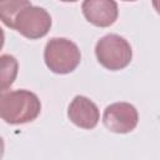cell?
<instances>
[{"mask_svg":"<svg viewBox=\"0 0 160 160\" xmlns=\"http://www.w3.org/2000/svg\"><path fill=\"white\" fill-rule=\"evenodd\" d=\"M41 110L39 98L30 90H12L2 92L0 98V116L11 125L35 120Z\"/></svg>","mask_w":160,"mask_h":160,"instance_id":"6da1fadb","label":"cell"},{"mask_svg":"<svg viewBox=\"0 0 160 160\" xmlns=\"http://www.w3.org/2000/svg\"><path fill=\"white\" fill-rule=\"evenodd\" d=\"M151 2H152L154 9L156 10V12L160 15V0H151Z\"/></svg>","mask_w":160,"mask_h":160,"instance_id":"30bf717a","label":"cell"},{"mask_svg":"<svg viewBox=\"0 0 160 160\" xmlns=\"http://www.w3.org/2000/svg\"><path fill=\"white\" fill-rule=\"evenodd\" d=\"M98 61L108 70L116 71L126 68L132 58V50L126 39L116 34H109L98 40L95 45Z\"/></svg>","mask_w":160,"mask_h":160,"instance_id":"3957f363","label":"cell"},{"mask_svg":"<svg viewBox=\"0 0 160 160\" xmlns=\"http://www.w3.org/2000/svg\"><path fill=\"white\" fill-rule=\"evenodd\" d=\"M30 0H0V18L4 25L8 28L14 26V21L16 15L30 6Z\"/></svg>","mask_w":160,"mask_h":160,"instance_id":"ba28073f","label":"cell"},{"mask_svg":"<svg viewBox=\"0 0 160 160\" xmlns=\"http://www.w3.org/2000/svg\"><path fill=\"white\" fill-rule=\"evenodd\" d=\"M104 125L112 132L126 134L132 131L139 121V114L134 105L129 102H114L104 110Z\"/></svg>","mask_w":160,"mask_h":160,"instance_id":"5b68a950","label":"cell"},{"mask_svg":"<svg viewBox=\"0 0 160 160\" xmlns=\"http://www.w3.org/2000/svg\"><path fill=\"white\" fill-rule=\"evenodd\" d=\"M68 116L72 124L81 129H94L100 120V111L89 98L78 95L68 108Z\"/></svg>","mask_w":160,"mask_h":160,"instance_id":"52a82bcc","label":"cell"},{"mask_svg":"<svg viewBox=\"0 0 160 160\" xmlns=\"http://www.w3.org/2000/svg\"><path fill=\"white\" fill-rule=\"evenodd\" d=\"M81 10L85 19L99 28L112 25L119 15L115 0H84Z\"/></svg>","mask_w":160,"mask_h":160,"instance_id":"8992f818","label":"cell"},{"mask_svg":"<svg viewBox=\"0 0 160 160\" xmlns=\"http://www.w3.org/2000/svg\"><path fill=\"white\" fill-rule=\"evenodd\" d=\"M46 66L55 74H69L74 71L81 60V54L75 42L65 38L50 39L44 50Z\"/></svg>","mask_w":160,"mask_h":160,"instance_id":"7a4b0ae2","label":"cell"},{"mask_svg":"<svg viewBox=\"0 0 160 160\" xmlns=\"http://www.w3.org/2000/svg\"><path fill=\"white\" fill-rule=\"evenodd\" d=\"M1 91L5 92L18 75V61L11 55H1Z\"/></svg>","mask_w":160,"mask_h":160,"instance_id":"9c48e42d","label":"cell"},{"mask_svg":"<svg viewBox=\"0 0 160 160\" xmlns=\"http://www.w3.org/2000/svg\"><path fill=\"white\" fill-rule=\"evenodd\" d=\"M51 28L50 14L40 6H28L21 10L14 21L12 29L20 32L22 36L35 40L44 38Z\"/></svg>","mask_w":160,"mask_h":160,"instance_id":"277c9868","label":"cell"},{"mask_svg":"<svg viewBox=\"0 0 160 160\" xmlns=\"http://www.w3.org/2000/svg\"><path fill=\"white\" fill-rule=\"evenodd\" d=\"M60 1H64V2H75L78 0H60Z\"/></svg>","mask_w":160,"mask_h":160,"instance_id":"8fae6325","label":"cell"},{"mask_svg":"<svg viewBox=\"0 0 160 160\" xmlns=\"http://www.w3.org/2000/svg\"><path fill=\"white\" fill-rule=\"evenodd\" d=\"M122 1H135V0H122Z\"/></svg>","mask_w":160,"mask_h":160,"instance_id":"7c38bea8","label":"cell"}]
</instances>
